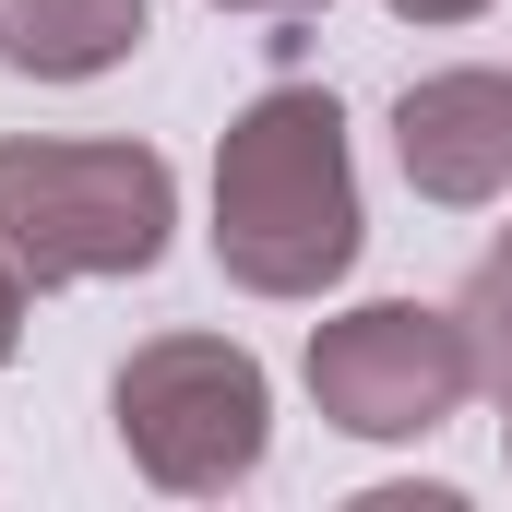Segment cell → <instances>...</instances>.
Returning a JSON list of instances; mask_svg holds the SVG:
<instances>
[{
    "mask_svg": "<svg viewBox=\"0 0 512 512\" xmlns=\"http://www.w3.org/2000/svg\"><path fill=\"white\" fill-rule=\"evenodd\" d=\"M179 179L155 143H0V262L24 286L155 274Z\"/></svg>",
    "mask_w": 512,
    "mask_h": 512,
    "instance_id": "obj_2",
    "label": "cell"
},
{
    "mask_svg": "<svg viewBox=\"0 0 512 512\" xmlns=\"http://www.w3.org/2000/svg\"><path fill=\"white\" fill-rule=\"evenodd\" d=\"M393 167L417 203H501L512 191V72H429L393 96Z\"/></svg>",
    "mask_w": 512,
    "mask_h": 512,
    "instance_id": "obj_5",
    "label": "cell"
},
{
    "mask_svg": "<svg viewBox=\"0 0 512 512\" xmlns=\"http://www.w3.org/2000/svg\"><path fill=\"white\" fill-rule=\"evenodd\" d=\"M108 417H120V453L155 489L215 501V489L251 477L262 441H274V382H262L251 346H227V334H155V346L120 358Z\"/></svg>",
    "mask_w": 512,
    "mask_h": 512,
    "instance_id": "obj_3",
    "label": "cell"
},
{
    "mask_svg": "<svg viewBox=\"0 0 512 512\" xmlns=\"http://www.w3.org/2000/svg\"><path fill=\"white\" fill-rule=\"evenodd\" d=\"M382 12H405V24H477L489 0H382Z\"/></svg>",
    "mask_w": 512,
    "mask_h": 512,
    "instance_id": "obj_8",
    "label": "cell"
},
{
    "mask_svg": "<svg viewBox=\"0 0 512 512\" xmlns=\"http://www.w3.org/2000/svg\"><path fill=\"white\" fill-rule=\"evenodd\" d=\"M12 346H24V274L0 262V358H12Z\"/></svg>",
    "mask_w": 512,
    "mask_h": 512,
    "instance_id": "obj_9",
    "label": "cell"
},
{
    "mask_svg": "<svg viewBox=\"0 0 512 512\" xmlns=\"http://www.w3.org/2000/svg\"><path fill=\"white\" fill-rule=\"evenodd\" d=\"M215 12H322V0H215Z\"/></svg>",
    "mask_w": 512,
    "mask_h": 512,
    "instance_id": "obj_10",
    "label": "cell"
},
{
    "mask_svg": "<svg viewBox=\"0 0 512 512\" xmlns=\"http://www.w3.org/2000/svg\"><path fill=\"white\" fill-rule=\"evenodd\" d=\"M370 239L346 108L322 84H274L215 131V274L251 298H322Z\"/></svg>",
    "mask_w": 512,
    "mask_h": 512,
    "instance_id": "obj_1",
    "label": "cell"
},
{
    "mask_svg": "<svg viewBox=\"0 0 512 512\" xmlns=\"http://www.w3.org/2000/svg\"><path fill=\"white\" fill-rule=\"evenodd\" d=\"M465 393H477V358H465V322L453 310L358 298V310H334L310 334V405L346 441H429Z\"/></svg>",
    "mask_w": 512,
    "mask_h": 512,
    "instance_id": "obj_4",
    "label": "cell"
},
{
    "mask_svg": "<svg viewBox=\"0 0 512 512\" xmlns=\"http://www.w3.org/2000/svg\"><path fill=\"white\" fill-rule=\"evenodd\" d=\"M453 322H465V358H477V382H489V393H512V227L489 239V262L465 274Z\"/></svg>",
    "mask_w": 512,
    "mask_h": 512,
    "instance_id": "obj_7",
    "label": "cell"
},
{
    "mask_svg": "<svg viewBox=\"0 0 512 512\" xmlns=\"http://www.w3.org/2000/svg\"><path fill=\"white\" fill-rule=\"evenodd\" d=\"M143 48V0H0V60L24 84H96Z\"/></svg>",
    "mask_w": 512,
    "mask_h": 512,
    "instance_id": "obj_6",
    "label": "cell"
},
{
    "mask_svg": "<svg viewBox=\"0 0 512 512\" xmlns=\"http://www.w3.org/2000/svg\"><path fill=\"white\" fill-rule=\"evenodd\" d=\"M501 453H512V393H501Z\"/></svg>",
    "mask_w": 512,
    "mask_h": 512,
    "instance_id": "obj_11",
    "label": "cell"
}]
</instances>
